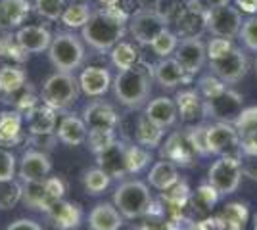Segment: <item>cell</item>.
<instances>
[{
  "instance_id": "7402d4cb",
  "label": "cell",
  "mask_w": 257,
  "mask_h": 230,
  "mask_svg": "<svg viewBox=\"0 0 257 230\" xmlns=\"http://www.w3.org/2000/svg\"><path fill=\"white\" fill-rule=\"evenodd\" d=\"M52 37L54 35L43 25H25V27H20L16 33L20 46L29 54H41L44 50H48Z\"/></svg>"
},
{
  "instance_id": "d6a6232c",
  "label": "cell",
  "mask_w": 257,
  "mask_h": 230,
  "mask_svg": "<svg viewBox=\"0 0 257 230\" xmlns=\"http://www.w3.org/2000/svg\"><path fill=\"white\" fill-rule=\"evenodd\" d=\"M23 203L29 209H39V211H46L52 205L44 180H35V182H23Z\"/></svg>"
},
{
  "instance_id": "60d3db41",
  "label": "cell",
  "mask_w": 257,
  "mask_h": 230,
  "mask_svg": "<svg viewBox=\"0 0 257 230\" xmlns=\"http://www.w3.org/2000/svg\"><path fill=\"white\" fill-rule=\"evenodd\" d=\"M23 196V184L18 180H8V182H0V209H14Z\"/></svg>"
},
{
  "instance_id": "11a10c76",
  "label": "cell",
  "mask_w": 257,
  "mask_h": 230,
  "mask_svg": "<svg viewBox=\"0 0 257 230\" xmlns=\"http://www.w3.org/2000/svg\"><path fill=\"white\" fill-rule=\"evenodd\" d=\"M6 230H43V226L37 222V220L33 219H18L10 222Z\"/></svg>"
},
{
  "instance_id": "836d02e7",
  "label": "cell",
  "mask_w": 257,
  "mask_h": 230,
  "mask_svg": "<svg viewBox=\"0 0 257 230\" xmlns=\"http://www.w3.org/2000/svg\"><path fill=\"white\" fill-rule=\"evenodd\" d=\"M219 192L215 190L209 182L207 184H202V186L196 188V192L190 194V207L202 215V217H207L211 213V209L215 207V203L219 201Z\"/></svg>"
},
{
  "instance_id": "680465c9",
  "label": "cell",
  "mask_w": 257,
  "mask_h": 230,
  "mask_svg": "<svg viewBox=\"0 0 257 230\" xmlns=\"http://www.w3.org/2000/svg\"><path fill=\"white\" fill-rule=\"evenodd\" d=\"M160 2L161 0H137V4H139L140 8H154V10H158Z\"/></svg>"
},
{
  "instance_id": "8d00e7d4",
  "label": "cell",
  "mask_w": 257,
  "mask_h": 230,
  "mask_svg": "<svg viewBox=\"0 0 257 230\" xmlns=\"http://www.w3.org/2000/svg\"><path fill=\"white\" fill-rule=\"evenodd\" d=\"M90 16H92L90 6H88L86 2H77V4L65 6V10L60 20H62L65 27H69V29H79V27L83 29L85 23L90 20Z\"/></svg>"
},
{
  "instance_id": "7a4b0ae2",
  "label": "cell",
  "mask_w": 257,
  "mask_h": 230,
  "mask_svg": "<svg viewBox=\"0 0 257 230\" xmlns=\"http://www.w3.org/2000/svg\"><path fill=\"white\" fill-rule=\"evenodd\" d=\"M152 79H154V69L146 64H137L131 69L119 71L111 87L115 98L128 110H139L146 104V100L152 94Z\"/></svg>"
},
{
  "instance_id": "6125c7cd",
  "label": "cell",
  "mask_w": 257,
  "mask_h": 230,
  "mask_svg": "<svg viewBox=\"0 0 257 230\" xmlns=\"http://www.w3.org/2000/svg\"><path fill=\"white\" fill-rule=\"evenodd\" d=\"M71 230H77V228H71Z\"/></svg>"
},
{
  "instance_id": "f546056e",
  "label": "cell",
  "mask_w": 257,
  "mask_h": 230,
  "mask_svg": "<svg viewBox=\"0 0 257 230\" xmlns=\"http://www.w3.org/2000/svg\"><path fill=\"white\" fill-rule=\"evenodd\" d=\"M23 115L16 110H6L0 113V146H12L22 140Z\"/></svg>"
},
{
  "instance_id": "ffe728a7",
  "label": "cell",
  "mask_w": 257,
  "mask_h": 230,
  "mask_svg": "<svg viewBox=\"0 0 257 230\" xmlns=\"http://www.w3.org/2000/svg\"><path fill=\"white\" fill-rule=\"evenodd\" d=\"M125 152H127V144L115 140L107 150L96 155L98 167L104 169L111 178H123L125 175H128Z\"/></svg>"
},
{
  "instance_id": "d590c367",
  "label": "cell",
  "mask_w": 257,
  "mask_h": 230,
  "mask_svg": "<svg viewBox=\"0 0 257 230\" xmlns=\"http://www.w3.org/2000/svg\"><path fill=\"white\" fill-rule=\"evenodd\" d=\"M109 56H111V64L117 67L119 71L131 69L133 66L139 64V52H137V48L133 44L125 43V41H119L109 50Z\"/></svg>"
},
{
  "instance_id": "c3c4849f",
  "label": "cell",
  "mask_w": 257,
  "mask_h": 230,
  "mask_svg": "<svg viewBox=\"0 0 257 230\" xmlns=\"http://www.w3.org/2000/svg\"><path fill=\"white\" fill-rule=\"evenodd\" d=\"M186 132H188V138H190L198 155H209L211 153L209 146H207V125H196Z\"/></svg>"
},
{
  "instance_id": "9c48e42d",
  "label": "cell",
  "mask_w": 257,
  "mask_h": 230,
  "mask_svg": "<svg viewBox=\"0 0 257 230\" xmlns=\"http://www.w3.org/2000/svg\"><path fill=\"white\" fill-rule=\"evenodd\" d=\"M211 73L217 75L226 85H234L238 81H242L247 73V58L246 52L238 46H232L225 56L211 60Z\"/></svg>"
},
{
  "instance_id": "3957f363",
  "label": "cell",
  "mask_w": 257,
  "mask_h": 230,
  "mask_svg": "<svg viewBox=\"0 0 257 230\" xmlns=\"http://www.w3.org/2000/svg\"><path fill=\"white\" fill-rule=\"evenodd\" d=\"M85 44L83 39L71 31H58L52 37V43L48 48V58L58 71L73 73L85 62Z\"/></svg>"
},
{
  "instance_id": "1f68e13d",
  "label": "cell",
  "mask_w": 257,
  "mask_h": 230,
  "mask_svg": "<svg viewBox=\"0 0 257 230\" xmlns=\"http://www.w3.org/2000/svg\"><path fill=\"white\" fill-rule=\"evenodd\" d=\"M179 180V171H177V165L163 159L158 161L150 169V175H148V182L150 186H154L156 190H167L169 186H173L175 182Z\"/></svg>"
},
{
  "instance_id": "83f0119b",
  "label": "cell",
  "mask_w": 257,
  "mask_h": 230,
  "mask_svg": "<svg viewBox=\"0 0 257 230\" xmlns=\"http://www.w3.org/2000/svg\"><path fill=\"white\" fill-rule=\"evenodd\" d=\"M247 217H249V213H247L246 203L232 201V203H226L223 211L215 217V222H217L219 230H244Z\"/></svg>"
},
{
  "instance_id": "f6af8a7d",
  "label": "cell",
  "mask_w": 257,
  "mask_h": 230,
  "mask_svg": "<svg viewBox=\"0 0 257 230\" xmlns=\"http://www.w3.org/2000/svg\"><path fill=\"white\" fill-rule=\"evenodd\" d=\"M35 10L37 14L48 20V22H56L62 18L65 10V0H35Z\"/></svg>"
},
{
  "instance_id": "91938a15",
  "label": "cell",
  "mask_w": 257,
  "mask_h": 230,
  "mask_svg": "<svg viewBox=\"0 0 257 230\" xmlns=\"http://www.w3.org/2000/svg\"><path fill=\"white\" fill-rule=\"evenodd\" d=\"M255 230H257V215H255Z\"/></svg>"
},
{
  "instance_id": "ab89813d",
  "label": "cell",
  "mask_w": 257,
  "mask_h": 230,
  "mask_svg": "<svg viewBox=\"0 0 257 230\" xmlns=\"http://www.w3.org/2000/svg\"><path fill=\"white\" fill-rule=\"evenodd\" d=\"M150 46L156 56H160V58H169L171 54H175V50H177V46H179V35L169 31V29H163V31L152 41Z\"/></svg>"
},
{
  "instance_id": "603a6c76",
  "label": "cell",
  "mask_w": 257,
  "mask_h": 230,
  "mask_svg": "<svg viewBox=\"0 0 257 230\" xmlns=\"http://www.w3.org/2000/svg\"><path fill=\"white\" fill-rule=\"evenodd\" d=\"M190 77L192 75H188L175 58H161V62L154 66V79L158 81L161 88H167V90H173L182 83L190 81Z\"/></svg>"
},
{
  "instance_id": "f1b7e54d",
  "label": "cell",
  "mask_w": 257,
  "mask_h": 230,
  "mask_svg": "<svg viewBox=\"0 0 257 230\" xmlns=\"http://www.w3.org/2000/svg\"><path fill=\"white\" fill-rule=\"evenodd\" d=\"M25 119H27V127H29L31 134H48L56 129V110L46 106L44 102L35 106L25 115Z\"/></svg>"
},
{
  "instance_id": "4316f807",
  "label": "cell",
  "mask_w": 257,
  "mask_h": 230,
  "mask_svg": "<svg viewBox=\"0 0 257 230\" xmlns=\"http://www.w3.org/2000/svg\"><path fill=\"white\" fill-rule=\"evenodd\" d=\"M86 129L88 127H86L85 121L73 115V113H69L60 121L56 134H58L60 142L67 144V146H81L83 142H86V136H88Z\"/></svg>"
},
{
  "instance_id": "6da1fadb",
  "label": "cell",
  "mask_w": 257,
  "mask_h": 230,
  "mask_svg": "<svg viewBox=\"0 0 257 230\" xmlns=\"http://www.w3.org/2000/svg\"><path fill=\"white\" fill-rule=\"evenodd\" d=\"M128 14L123 8H98L81 29V39L100 54L109 52L125 35Z\"/></svg>"
},
{
  "instance_id": "f5cc1de1",
  "label": "cell",
  "mask_w": 257,
  "mask_h": 230,
  "mask_svg": "<svg viewBox=\"0 0 257 230\" xmlns=\"http://www.w3.org/2000/svg\"><path fill=\"white\" fill-rule=\"evenodd\" d=\"M58 140H60V138H58V134H54V132H48V134H31V138H29V142H31L37 150H41V152L54 150Z\"/></svg>"
},
{
  "instance_id": "74e56055",
  "label": "cell",
  "mask_w": 257,
  "mask_h": 230,
  "mask_svg": "<svg viewBox=\"0 0 257 230\" xmlns=\"http://www.w3.org/2000/svg\"><path fill=\"white\" fill-rule=\"evenodd\" d=\"M27 83V75L22 67L16 66H2L0 67V92L12 94L14 90L22 88Z\"/></svg>"
},
{
  "instance_id": "9a60e30c",
  "label": "cell",
  "mask_w": 257,
  "mask_h": 230,
  "mask_svg": "<svg viewBox=\"0 0 257 230\" xmlns=\"http://www.w3.org/2000/svg\"><path fill=\"white\" fill-rule=\"evenodd\" d=\"M48 220L52 222L54 228L58 230H71L77 228L83 219V211L73 201H65L64 197L54 201L50 207L44 211Z\"/></svg>"
},
{
  "instance_id": "e0dca14e",
  "label": "cell",
  "mask_w": 257,
  "mask_h": 230,
  "mask_svg": "<svg viewBox=\"0 0 257 230\" xmlns=\"http://www.w3.org/2000/svg\"><path fill=\"white\" fill-rule=\"evenodd\" d=\"M83 121L86 123L88 129H111L115 131L119 125V115L113 110L111 104L104 100H94L83 110Z\"/></svg>"
},
{
  "instance_id": "52a82bcc",
  "label": "cell",
  "mask_w": 257,
  "mask_h": 230,
  "mask_svg": "<svg viewBox=\"0 0 257 230\" xmlns=\"http://www.w3.org/2000/svg\"><path fill=\"white\" fill-rule=\"evenodd\" d=\"M242 159L236 157H219L207 171L209 184L219 192V196L234 194L242 180Z\"/></svg>"
},
{
  "instance_id": "4dcf8cb0",
  "label": "cell",
  "mask_w": 257,
  "mask_h": 230,
  "mask_svg": "<svg viewBox=\"0 0 257 230\" xmlns=\"http://www.w3.org/2000/svg\"><path fill=\"white\" fill-rule=\"evenodd\" d=\"M135 138L140 146L144 148H158L163 138V129L160 125H156L152 119H148L146 115H140L137 119V129H135Z\"/></svg>"
},
{
  "instance_id": "db71d44e",
  "label": "cell",
  "mask_w": 257,
  "mask_h": 230,
  "mask_svg": "<svg viewBox=\"0 0 257 230\" xmlns=\"http://www.w3.org/2000/svg\"><path fill=\"white\" fill-rule=\"evenodd\" d=\"M244 163H242V173L244 176L251 178L257 182V155H244Z\"/></svg>"
},
{
  "instance_id": "30bf717a",
  "label": "cell",
  "mask_w": 257,
  "mask_h": 230,
  "mask_svg": "<svg viewBox=\"0 0 257 230\" xmlns=\"http://www.w3.org/2000/svg\"><path fill=\"white\" fill-rule=\"evenodd\" d=\"M242 29V12L236 6H221L207 10V31L213 37L234 39Z\"/></svg>"
},
{
  "instance_id": "8992f818",
  "label": "cell",
  "mask_w": 257,
  "mask_h": 230,
  "mask_svg": "<svg viewBox=\"0 0 257 230\" xmlns=\"http://www.w3.org/2000/svg\"><path fill=\"white\" fill-rule=\"evenodd\" d=\"M167 25H169V20L160 10H154V8H140L128 18L131 35L135 37L137 43L144 46H150L152 41L163 29H167Z\"/></svg>"
},
{
  "instance_id": "6f0895ef",
  "label": "cell",
  "mask_w": 257,
  "mask_h": 230,
  "mask_svg": "<svg viewBox=\"0 0 257 230\" xmlns=\"http://www.w3.org/2000/svg\"><path fill=\"white\" fill-rule=\"evenodd\" d=\"M230 0H204L205 8L211 10V8H221V6H226Z\"/></svg>"
},
{
  "instance_id": "681fc988",
  "label": "cell",
  "mask_w": 257,
  "mask_h": 230,
  "mask_svg": "<svg viewBox=\"0 0 257 230\" xmlns=\"http://www.w3.org/2000/svg\"><path fill=\"white\" fill-rule=\"evenodd\" d=\"M16 176V155L0 148V182H8Z\"/></svg>"
},
{
  "instance_id": "4fadbf2b",
  "label": "cell",
  "mask_w": 257,
  "mask_h": 230,
  "mask_svg": "<svg viewBox=\"0 0 257 230\" xmlns=\"http://www.w3.org/2000/svg\"><path fill=\"white\" fill-rule=\"evenodd\" d=\"M175 60L184 67L188 75L200 73L207 62V50H205V43L202 41V37L182 39L175 50Z\"/></svg>"
},
{
  "instance_id": "be15d7a7",
  "label": "cell",
  "mask_w": 257,
  "mask_h": 230,
  "mask_svg": "<svg viewBox=\"0 0 257 230\" xmlns=\"http://www.w3.org/2000/svg\"><path fill=\"white\" fill-rule=\"evenodd\" d=\"M86 2H88V0H86Z\"/></svg>"
},
{
  "instance_id": "7bdbcfd3",
  "label": "cell",
  "mask_w": 257,
  "mask_h": 230,
  "mask_svg": "<svg viewBox=\"0 0 257 230\" xmlns=\"http://www.w3.org/2000/svg\"><path fill=\"white\" fill-rule=\"evenodd\" d=\"M127 173H140L152 161V153L144 146H127Z\"/></svg>"
},
{
  "instance_id": "8fae6325",
  "label": "cell",
  "mask_w": 257,
  "mask_h": 230,
  "mask_svg": "<svg viewBox=\"0 0 257 230\" xmlns=\"http://www.w3.org/2000/svg\"><path fill=\"white\" fill-rule=\"evenodd\" d=\"M177 35L182 39L202 37L207 31V8L204 0H186V8L175 18Z\"/></svg>"
},
{
  "instance_id": "484cf974",
  "label": "cell",
  "mask_w": 257,
  "mask_h": 230,
  "mask_svg": "<svg viewBox=\"0 0 257 230\" xmlns=\"http://www.w3.org/2000/svg\"><path fill=\"white\" fill-rule=\"evenodd\" d=\"M123 224V217L119 209L111 203H98L88 215L90 230H119Z\"/></svg>"
},
{
  "instance_id": "ba28073f",
  "label": "cell",
  "mask_w": 257,
  "mask_h": 230,
  "mask_svg": "<svg viewBox=\"0 0 257 230\" xmlns=\"http://www.w3.org/2000/svg\"><path fill=\"white\" fill-rule=\"evenodd\" d=\"M207 146H209V152L219 157L242 159V155H244L242 142H240V136L236 132L234 125L225 123V121L207 125Z\"/></svg>"
},
{
  "instance_id": "44dd1931",
  "label": "cell",
  "mask_w": 257,
  "mask_h": 230,
  "mask_svg": "<svg viewBox=\"0 0 257 230\" xmlns=\"http://www.w3.org/2000/svg\"><path fill=\"white\" fill-rule=\"evenodd\" d=\"M111 75L106 67L100 66H90L83 69V73L79 77V87L90 98H100L104 96L109 87H111Z\"/></svg>"
},
{
  "instance_id": "f35d334b",
  "label": "cell",
  "mask_w": 257,
  "mask_h": 230,
  "mask_svg": "<svg viewBox=\"0 0 257 230\" xmlns=\"http://www.w3.org/2000/svg\"><path fill=\"white\" fill-rule=\"evenodd\" d=\"M111 182V176L107 175L104 169H88L85 175H83V184H85V190L92 196H98L102 194Z\"/></svg>"
},
{
  "instance_id": "b9f144b4",
  "label": "cell",
  "mask_w": 257,
  "mask_h": 230,
  "mask_svg": "<svg viewBox=\"0 0 257 230\" xmlns=\"http://www.w3.org/2000/svg\"><path fill=\"white\" fill-rule=\"evenodd\" d=\"M0 56L10 58L18 64H23L25 60H29V52L23 50L18 43V39H16V35L12 33H4L0 37Z\"/></svg>"
},
{
  "instance_id": "d6986e66",
  "label": "cell",
  "mask_w": 257,
  "mask_h": 230,
  "mask_svg": "<svg viewBox=\"0 0 257 230\" xmlns=\"http://www.w3.org/2000/svg\"><path fill=\"white\" fill-rule=\"evenodd\" d=\"M31 14V0H0V31L12 33L20 29Z\"/></svg>"
},
{
  "instance_id": "9f6ffc18",
  "label": "cell",
  "mask_w": 257,
  "mask_h": 230,
  "mask_svg": "<svg viewBox=\"0 0 257 230\" xmlns=\"http://www.w3.org/2000/svg\"><path fill=\"white\" fill-rule=\"evenodd\" d=\"M236 8L244 14H249V16H255L257 14V0H234Z\"/></svg>"
},
{
  "instance_id": "ac0fdd59",
  "label": "cell",
  "mask_w": 257,
  "mask_h": 230,
  "mask_svg": "<svg viewBox=\"0 0 257 230\" xmlns=\"http://www.w3.org/2000/svg\"><path fill=\"white\" fill-rule=\"evenodd\" d=\"M234 129L240 136L244 155H257V106L240 111L234 119Z\"/></svg>"
},
{
  "instance_id": "94428289",
  "label": "cell",
  "mask_w": 257,
  "mask_h": 230,
  "mask_svg": "<svg viewBox=\"0 0 257 230\" xmlns=\"http://www.w3.org/2000/svg\"><path fill=\"white\" fill-rule=\"evenodd\" d=\"M255 71H257V60H255Z\"/></svg>"
},
{
  "instance_id": "2e32d148",
  "label": "cell",
  "mask_w": 257,
  "mask_h": 230,
  "mask_svg": "<svg viewBox=\"0 0 257 230\" xmlns=\"http://www.w3.org/2000/svg\"><path fill=\"white\" fill-rule=\"evenodd\" d=\"M52 171V163L46 152L41 150H29L23 153L20 161V178L23 182H35V180H44Z\"/></svg>"
},
{
  "instance_id": "f907efd6",
  "label": "cell",
  "mask_w": 257,
  "mask_h": 230,
  "mask_svg": "<svg viewBox=\"0 0 257 230\" xmlns=\"http://www.w3.org/2000/svg\"><path fill=\"white\" fill-rule=\"evenodd\" d=\"M234 44L230 43V39H223V37H215L209 43L205 44V50H207V60H217L221 56H225Z\"/></svg>"
},
{
  "instance_id": "cb8c5ba5",
  "label": "cell",
  "mask_w": 257,
  "mask_h": 230,
  "mask_svg": "<svg viewBox=\"0 0 257 230\" xmlns=\"http://www.w3.org/2000/svg\"><path fill=\"white\" fill-rule=\"evenodd\" d=\"M146 117L154 121L156 125H160L161 129L173 127L177 123V117H179L175 100L167 98V96H160V98L152 100L146 106Z\"/></svg>"
},
{
  "instance_id": "7dc6e473",
  "label": "cell",
  "mask_w": 257,
  "mask_h": 230,
  "mask_svg": "<svg viewBox=\"0 0 257 230\" xmlns=\"http://www.w3.org/2000/svg\"><path fill=\"white\" fill-rule=\"evenodd\" d=\"M226 88V83H223L221 79L217 75H204L200 79V83H198V90H200V94L204 96V98H213L217 94H221L223 90Z\"/></svg>"
},
{
  "instance_id": "d4e9b609",
  "label": "cell",
  "mask_w": 257,
  "mask_h": 230,
  "mask_svg": "<svg viewBox=\"0 0 257 230\" xmlns=\"http://www.w3.org/2000/svg\"><path fill=\"white\" fill-rule=\"evenodd\" d=\"M179 117L184 123H196V119L204 117V98L196 90H181L175 98Z\"/></svg>"
},
{
  "instance_id": "277c9868",
  "label": "cell",
  "mask_w": 257,
  "mask_h": 230,
  "mask_svg": "<svg viewBox=\"0 0 257 230\" xmlns=\"http://www.w3.org/2000/svg\"><path fill=\"white\" fill-rule=\"evenodd\" d=\"M152 194L148 186L140 180H127L119 184L113 194V205L127 219L146 217L152 207Z\"/></svg>"
},
{
  "instance_id": "7c38bea8",
  "label": "cell",
  "mask_w": 257,
  "mask_h": 230,
  "mask_svg": "<svg viewBox=\"0 0 257 230\" xmlns=\"http://www.w3.org/2000/svg\"><path fill=\"white\" fill-rule=\"evenodd\" d=\"M242 102H244L242 94L225 88L221 94H217L213 98H204V117L234 123V119L242 111Z\"/></svg>"
},
{
  "instance_id": "e575fe53",
  "label": "cell",
  "mask_w": 257,
  "mask_h": 230,
  "mask_svg": "<svg viewBox=\"0 0 257 230\" xmlns=\"http://www.w3.org/2000/svg\"><path fill=\"white\" fill-rule=\"evenodd\" d=\"M4 102L10 104L16 111H20L23 117H25L35 106H39V98H37V94H35V90H33V87L29 83H25L22 88L14 90L12 94H4Z\"/></svg>"
},
{
  "instance_id": "ee69618b",
  "label": "cell",
  "mask_w": 257,
  "mask_h": 230,
  "mask_svg": "<svg viewBox=\"0 0 257 230\" xmlns=\"http://www.w3.org/2000/svg\"><path fill=\"white\" fill-rule=\"evenodd\" d=\"M86 140H88V146H90L92 153L98 155L104 150H107L117 138H115V132L111 131V129H88Z\"/></svg>"
},
{
  "instance_id": "bcb514c9",
  "label": "cell",
  "mask_w": 257,
  "mask_h": 230,
  "mask_svg": "<svg viewBox=\"0 0 257 230\" xmlns=\"http://www.w3.org/2000/svg\"><path fill=\"white\" fill-rule=\"evenodd\" d=\"M240 39L247 50L257 52V14L249 16L247 20L242 22V29H240Z\"/></svg>"
},
{
  "instance_id": "5b68a950",
  "label": "cell",
  "mask_w": 257,
  "mask_h": 230,
  "mask_svg": "<svg viewBox=\"0 0 257 230\" xmlns=\"http://www.w3.org/2000/svg\"><path fill=\"white\" fill-rule=\"evenodd\" d=\"M79 81L73 73L56 71L43 85V102L52 110H67L79 98Z\"/></svg>"
},
{
  "instance_id": "5bb4252c",
  "label": "cell",
  "mask_w": 257,
  "mask_h": 230,
  "mask_svg": "<svg viewBox=\"0 0 257 230\" xmlns=\"http://www.w3.org/2000/svg\"><path fill=\"white\" fill-rule=\"evenodd\" d=\"M160 155H161V159H167V161H171V163H175V165L188 167V165H192L194 157H196L198 153H196L192 142H190V138H188V132L177 131V132H173L171 136L165 140L163 148L160 150Z\"/></svg>"
},
{
  "instance_id": "816d5d0a",
  "label": "cell",
  "mask_w": 257,
  "mask_h": 230,
  "mask_svg": "<svg viewBox=\"0 0 257 230\" xmlns=\"http://www.w3.org/2000/svg\"><path fill=\"white\" fill-rule=\"evenodd\" d=\"M44 186H46V192H48V197H50V201H58V199H62L65 194V180L62 176H46L44 178Z\"/></svg>"
}]
</instances>
